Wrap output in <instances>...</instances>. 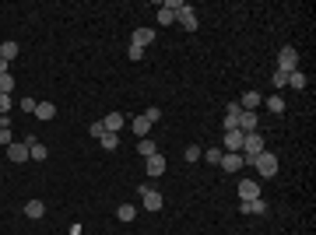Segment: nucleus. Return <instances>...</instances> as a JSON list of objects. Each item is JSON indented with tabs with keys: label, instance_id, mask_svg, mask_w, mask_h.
<instances>
[{
	"label": "nucleus",
	"instance_id": "f257e3e1",
	"mask_svg": "<svg viewBox=\"0 0 316 235\" xmlns=\"http://www.w3.org/2000/svg\"><path fill=\"white\" fill-rule=\"evenodd\" d=\"M260 151H264V137H260V134H246V141H242V151H239V155H242V165H253Z\"/></svg>",
	"mask_w": 316,
	"mask_h": 235
},
{
	"label": "nucleus",
	"instance_id": "f03ea898",
	"mask_svg": "<svg viewBox=\"0 0 316 235\" xmlns=\"http://www.w3.org/2000/svg\"><path fill=\"white\" fill-rule=\"evenodd\" d=\"M253 168H256V175H264V179L278 175V155H274V151H260L256 161H253Z\"/></svg>",
	"mask_w": 316,
	"mask_h": 235
},
{
	"label": "nucleus",
	"instance_id": "7ed1b4c3",
	"mask_svg": "<svg viewBox=\"0 0 316 235\" xmlns=\"http://www.w3.org/2000/svg\"><path fill=\"white\" fill-rule=\"evenodd\" d=\"M295 67H299V49H295V46H281V53H278V71L292 74Z\"/></svg>",
	"mask_w": 316,
	"mask_h": 235
},
{
	"label": "nucleus",
	"instance_id": "20e7f679",
	"mask_svg": "<svg viewBox=\"0 0 316 235\" xmlns=\"http://www.w3.org/2000/svg\"><path fill=\"white\" fill-rule=\"evenodd\" d=\"M141 204H144V211H162V193L151 190V186H141Z\"/></svg>",
	"mask_w": 316,
	"mask_h": 235
},
{
	"label": "nucleus",
	"instance_id": "39448f33",
	"mask_svg": "<svg viewBox=\"0 0 316 235\" xmlns=\"http://www.w3.org/2000/svg\"><path fill=\"white\" fill-rule=\"evenodd\" d=\"M176 21H179L186 32H197V11H193L190 4H183V7L176 11Z\"/></svg>",
	"mask_w": 316,
	"mask_h": 235
},
{
	"label": "nucleus",
	"instance_id": "423d86ee",
	"mask_svg": "<svg viewBox=\"0 0 316 235\" xmlns=\"http://www.w3.org/2000/svg\"><path fill=\"white\" fill-rule=\"evenodd\" d=\"M179 7H183V0H165V4H162V11H158V21H162V25H172Z\"/></svg>",
	"mask_w": 316,
	"mask_h": 235
},
{
	"label": "nucleus",
	"instance_id": "0eeeda50",
	"mask_svg": "<svg viewBox=\"0 0 316 235\" xmlns=\"http://www.w3.org/2000/svg\"><path fill=\"white\" fill-rule=\"evenodd\" d=\"M260 197V183L256 179H239V200H256Z\"/></svg>",
	"mask_w": 316,
	"mask_h": 235
},
{
	"label": "nucleus",
	"instance_id": "6e6552de",
	"mask_svg": "<svg viewBox=\"0 0 316 235\" xmlns=\"http://www.w3.org/2000/svg\"><path fill=\"white\" fill-rule=\"evenodd\" d=\"M256 123H260L256 112H246V109H242V112L236 116V127L242 130V134H256Z\"/></svg>",
	"mask_w": 316,
	"mask_h": 235
},
{
	"label": "nucleus",
	"instance_id": "1a4fd4ad",
	"mask_svg": "<svg viewBox=\"0 0 316 235\" xmlns=\"http://www.w3.org/2000/svg\"><path fill=\"white\" fill-rule=\"evenodd\" d=\"M98 123H102V130H106V134H120V130L127 127V120H123L120 112H109V116H106V120H98Z\"/></svg>",
	"mask_w": 316,
	"mask_h": 235
},
{
	"label": "nucleus",
	"instance_id": "9d476101",
	"mask_svg": "<svg viewBox=\"0 0 316 235\" xmlns=\"http://www.w3.org/2000/svg\"><path fill=\"white\" fill-rule=\"evenodd\" d=\"M4 151H7V158H11V161H18V165H21V161H28V144H25V141H14V144H11V148H4Z\"/></svg>",
	"mask_w": 316,
	"mask_h": 235
},
{
	"label": "nucleus",
	"instance_id": "9b49d317",
	"mask_svg": "<svg viewBox=\"0 0 316 235\" xmlns=\"http://www.w3.org/2000/svg\"><path fill=\"white\" fill-rule=\"evenodd\" d=\"M225 172H239L242 168V155L239 151H222V161H218Z\"/></svg>",
	"mask_w": 316,
	"mask_h": 235
},
{
	"label": "nucleus",
	"instance_id": "f8f14e48",
	"mask_svg": "<svg viewBox=\"0 0 316 235\" xmlns=\"http://www.w3.org/2000/svg\"><path fill=\"white\" fill-rule=\"evenodd\" d=\"M256 105H264V95L260 91H246L239 98V109H246V112H256Z\"/></svg>",
	"mask_w": 316,
	"mask_h": 235
},
{
	"label": "nucleus",
	"instance_id": "ddd939ff",
	"mask_svg": "<svg viewBox=\"0 0 316 235\" xmlns=\"http://www.w3.org/2000/svg\"><path fill=\"white\" fill-rule=\"evenodd\" d=\"M239 211L242 214H267V204H264V197H256V200H242Z\"/></svg>",
	"mask_w": 316,
	"mask_h": 235
},
{
	"label": "nucleus",
	"instance_id": "4468645a",
	"mask_svg": "<svg viewBox=\"0 0 316 235\" xmlns=\"http://www.w3.org/2000/svg\"><path fill=\"white\" fill-rule=\"evenodd\" d=\"M242 141H246L242 130H225V148L229 151H242Z\"/></svg>",
	"mask_w": 316,
	"mask_h": 235
},
{
	"label": "nucleus",
	"instance_id": "2eb2a0df",
	"mask_svg": "<svg viewBox=\"0 0 316 235\" xmlns=\"http://www.w3.org/2000/svg\"><path fill=\"white\" fill-rule=\"evenodd\" d=\"M151 42H155V32H151V28H137V32H134V46L148 49Z\"/></svg>",
	"mask_w": 316,
	"mask_h": 235
},
{
	"label": "nucleus",
	"instance_id": "dca6fc26",
	"mask_svg": "<svg viewBox=\"0 0 316 235\" xmlns=\"http://www.w3.org/2000/svg\"><path fill=\"white\" fill-rule=\"evenodd\" d=\"M165 168H169V161H165L162 155H151V158H148V175H162Z\"/></svg>",
	"mask_w": 316,
	"mask_h": 235
},
{
	"label": "nucleus",
	"instance_id": "f3484780",
	"mask_svg": "<svg viewBox=\"0 0 316 235\" xmlns=\"http://www.w3.org/2000/svg\"><path fill=\"white\" fill-rule=\"evenodd\" d=\"M137 151H141V158H151V155H158V144L151 137H141L137 141Z\"/></svg>",
	"mask_w": 316,
	"mask_h": 235
},
{
	"label": "nucleus",
	"instance_id": "a211bd4d",
	"mask_svg": "<svg viewBox=\"0 0 316 235\" xmlns=\"http://www.w3.org/2000/svg\"><path fill=\"white\" fill-rule=\"evenodd\" d=\"M14 56H18V42H11V39H7V42H0V60H4V64H11Z\"/></svg>",
	"mask_w": 316,
	"mask_h": 235
},
{
	"label": "nucleus",
	"instance_id": "6ab92c4d",
	"mask_svg": "<svg viewBox=\"0 0 316 235\" xmlns=\"http://www.w3.org/2000/svg\"><path fill=\"white\" fill-rule=\"evenodd\" d=\"M264 102H267V109H271L274 116H281V112H285V98H281V95H267Z\"/></svg>",
	"mask_w": 316,
	"mask_h": 235
},
{
	"label": "nucleus",
	"instance_id": "aec40b11",
	"mask_svg": "<svg viewBox=\"0 0 316 235\" xmlns=\"http://www.w3.org/2000/svg\"><path fill=\"white\" fill-rule=\"evenodd\" d=\"M35 116H39V120H53V116H57V105H53V102H39V105H35Z\"/></svg>",
	"mask_w": 316,
	"mask_h": 235
},
{
	"label": "nucleus",
	"instance_id": "412c9836",
	"mask_svg": "<svg viewBox=\"0 0 316 235\" xmlns=\"http://www.w3.org/2000/svg\"><path fill=\"white\" fill-rule=\"evenodd\" d=\"M130 127H134V134H137V141H141V137H148V130H151V123H148L144 116H137V120H130Z\"/></svg>",
	"mask_w": 316,
	"mask_h": 235
},
{
	"label": "nucleus",
	"instance_id": "4be33fe9",
	"mask_svg": "<svg viewBox=\"0 0 316 235\" xmlns=\"http://www.w3.org/2000/svg\"><path fill=\"white\" fill-rule=\"evenodd\" d=\"M98 144H102V151H116L120 148V134H102Z\"/></svg>",
	"mask_w": 316,
	"mask_h": 235
},
{
	"label": "nucleus",
	"instance_id": "5701e85b",
	"mask_svg": "<svg viewBox=\"0 0 316 235\" xmlns=\"http://www.w3.org/2000/svg\"><path fill=\"white\" fill-rule=\"evenodd\" d=\"M25 214H28V218H42V214H46V204H42V200H28V204H25Z\"/></svg>",
	"mask_w": 316,
	"mask_h": 235
},
{
	"label": "nucleus",
	"instance_id": "b1692460",
	"mask_svg": "<svg viewBox=\"0 0 316 235\" xmlns=\"http://www.w3.org/2000/svg\"><path fill=\"white\" fill-rule=\"evenodd\" d=\"M116 218H120V221H134V218H137V207H134V204H120V207H116Z\"/></svg>",
	"mask_w": 316,
	"mask_h": 235
},
{
	"label": "nucleus",
	"instance_id": "393cba45",
	"mask_svg": "<svg viewBox=\"0 0 316 235\" xmlns=\"http://www.w3.org/2000/svg\"><path fill=\"white\" fill-rule=\"evenodd\" d=\"M28 155H32V161H46V158H49V148H46V144H32Z\"/></svg>",
	"mask_w": 316,
	"mask_h": 235
},
{
	"label": "nucleus",
	"instance_id": "a878e982",
	"mask_svg": "<svg viewBox=\"0 0 316 235\" xmlns=\"http://www.w3.org/2000/svg\"><path fill=\"white\" fill-rule=\"evenodd\" d=\"M288 88H306V74L302 71H292L288 74Z\"/></svg>",
	"mask_w": 316,
	"mask_h": 235
},
{
	"label": "nucleus",
	"instance_id": "bb28decb",
	"mask_svg": "<svg viewBox=\"0 0 316 235\" xmlns=\"http://www.w3.org/2000/svg\"><path fill=\"white\" fill-rule=\"evenodd\" d=\"M14 91V78L11 74H0V95H11Z\"/></svg>",
	"mask_w": 316,
	"mask_h": 235
},
{
	"label": "nucleus",
	"instance_id": "cd10ccee",
	"mask_svg": "<svg viewBox=\"0 0 316 235\" xmlns=\"http://www.w3.org/2000/svg\"><path fill=\"white\" fill-rule=\"evenodd\" d=\"M14 144V134H11V127H0V148H11Z\"/></svg>",
	"mask_w": 316,
	"mask_h": 235
},
{
	"label": "nucleus",
	"instance_id": "c85d7f7f",
	"mask_svg": "<svg viewBox=\"0 0 316 235\" xmlns=\"http://www.w3.org/2000/svg\"><path fill=\"white\" fill-rule=\"evenodd\" d=\"M183 158H186V161H197V158H204V151H200L197 144H190V148L183 151Z\"/></svg>",
	"mask_w": 316,
	"mask_h": 235
},
{
	"label": "nucleus",
	"instance_id": "c756f323",
	"mask_svg": "<svg viewBox=\"0 0 316 235\" xmlns=\"http://www.w3.org/2000/svg\"><path fill=\"white\" fill-rule=\"evenodd\" d=\"M144 120H148V123H151V127H155L158 120H162V109H158V105H151V109H148V112H144Z\"/></svg>",
	"mask_w": 316,
	"mask_h": 235
},
{
	"label": "nucleus",
	"instance_id": "7c9ffc66",
	"mask_svg": "<svg viewBox=\"0 0 316 235\" xmlns=\"http://www.w3.org/2000/svg\"><path fill=\"white\" fill-rule=\"evenodd\" d=\"M274 88H288V74L285 71H274Z\"/></svg>",
	"mask_w": 316,
	"mask_h": 235
},
{
	"label": "nucleus",
	"instance_id": "2f4dec72",
	"mask_svg": "<svg viewBox=\"0 0 316 235\" xmlns=\"http://www.w3.org/2000/svg\"><path fill=\"white\" fill-rule=\"evenodd\" d=\"M204 158H207L211 165H218V161H222V148H211V151H204Z\"/></svg>",
	"mask_w": 316,
	"mask_h": 235
},
{
	"label": "nucleus",
	"instance_id": "473e14b6",
	"mask_svg": "<svg viewBox=\"0 0 316 235\" xmlns=\"http://www.w3.org/2000/svg\"><path fill=\"white\" fill-rule=\"evenodd\" d=\"M35 105H39V102H35L32 95H25V98H21V109H25V112H35Z\"/></svg>",
	"mask_w": 316,
	"mask_h": 235
},
{
	"label": "nucleus",
	"instance_id": "72a5a7b5",
	"mask_svg": "<svg viewBox=\"0 0 316 235\" xmlns=\"http://www.w3.org/2000/svg\"><path fill=\"white\" fill-rule=\"evenodd\" d=\"M11 112V95H0V116Z\"/></svg>",
	"mask_w": 316,
	"mask_h": 235
},
{
	"label": "nucleus",
	"instance_id": "f704fd0d",
	"mask_svg": "<svg viewBox=\"0 0 316 235\" xmlns=\"http://www.w3.org/2000/svg\"><path fill=\"white\" fill-rule=\"evenodd\" d=\"M88 134H91V137H95V141H98V137H102V134H106V130H102V123H91V127H88Z\"/></svg>",
	"mask_w": 316,
	"mask_h": 235
},
{
	"label": "nucleus",
	"instance_id": "c9c22d12",
	"mask_svg": "<svg viewBox=\"0 0 316 235\" xmlns=\"http://www.w3.org/2000/svg\"><path fill=\"white\" fill-rule=\"evenodd\" d=\"M141 56H144V49H141V46H134V42H130V60H141Z\"/></svg>",
	"mask_w": 316,
	"mask_h": 235
},
{
	"label": "nucleus",
	"instance_id": "e433bc0d",
	"mask_svg": "<svg viewBox=\"0 0 316 235\" xmlns=\"http://www.w3.org/2000/svg\"><path fill=\"white\" fill-rule=\"evenodd\" d=\"M222 127H225V130H239V127H236V116H229V112H225V123H222Z\"/></svg>",
	"mask_w": 316,
	"mask_h": 235
},
{
	"label": "nucleus",
	"instance_id": "4c0bfd02",
	"mask_svg": "<svg viewBox=\"0 0 316 235\" xmlns=\"http://www.w3.org/2000/svg\"><path fill=\"white\" fill-rule=\"evenodd\" d=\"M225 112H229V116H239L242 109H239V102H229V105H225Z\"/></svg>",
	"mask_w": 316,
	"mask_h": 235
},
{
	"label": "nucleus",
	"instance_id": "58836bf2",
	"mask_svg": "<svg viewBox=\"0 0 316 235\" xmlns=\"http://www.w3.org/2000/svg\"><path fill=\"white\" fill-rule=\"evenodd\" d=\"M7 67H11V64H4V60H0V74H7Z\"/></svg>",
	"mask_w": 316,
	"mask_h": 235
},
{
	"label": "nucleus",
	"instance_id": "ea45409f",
	"mask_svg": "<svg viewBox=\"0 0 316 235\" xmlns=\"http://www.w3.org/2000/svg\"><path fill=\"white\" fill-rule=\"evenodd\" d=\"M0 127H7V116H0Z\"/></svg>",
	"mask_w": 316,
	"mask_h": 235
}]
</instances>
